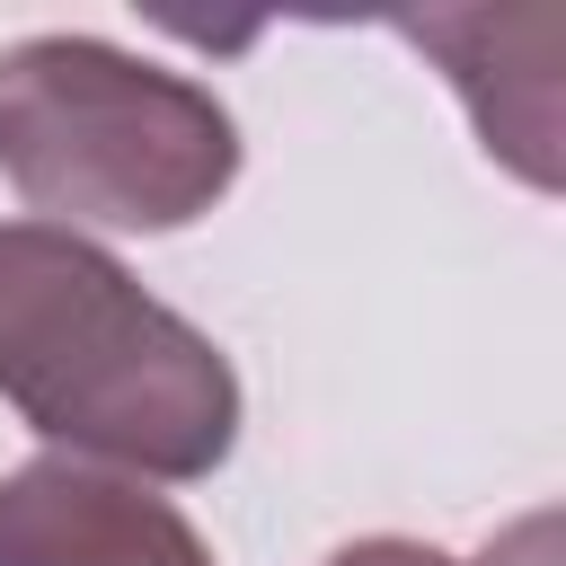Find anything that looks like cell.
<instances>
[{
  "mask_svg": "<svg viewBox=\"0 0 566 566\" xmlns=\"http://www.w3.org/2000/svg\"><path fill=\"white\" fill-rule=\"evenodd\" d=\"M0 398L62 460L168 486L212 478L239 442L221 345L53 221H0Z\"/></svg>",
  "mask_w": 566,
  "mask_h": 566,
  "instance_id": "1",
  "label": "cell"
},
{
  "mask_svg": "<svg viewBox=\"0 0 566 566\" xmlns=\"http://www.w3.org/2000/svg\"><path fill=\"white\" fill-rule=\"evenodd\" d=\"M0 177L53 230H186L230 195L239 124L97 35H27L0 53Z\"/></svg>",
  "mask_w": 566,
  "mask_h": 566,
  "instance_id": "2",
  "label": "cell"
},
{
  "mask_svg": "<svg viewBox=\"0 0 566 566\" xmlns=\"http://www.w3.org/2000/svg\"><path fill=\"white\" fill-rule=\"evenodd\" d=\"M0 566H212V548L142 478L53 451L0 478Z\"/></svg>",
  "mask_w": 566,
  "mask_h": 566,
  "instance_id": "3",
  "label": "cell"
},
{
  "mask_svg": "<svg viewBox=\"0 0 566 566\" xmlns=\"http://www.w3.org/2000/svg\"><path fill=\"white\" fill-rule=\"evenodd\" d=\"M327 566H451V557L424 548V539H354V548H336Z\"/></svg>",
  "mask_w": 566,
  "mask_h": 566,
  "instance_id": "4",
  "label": "cell"
}]
</instances>
